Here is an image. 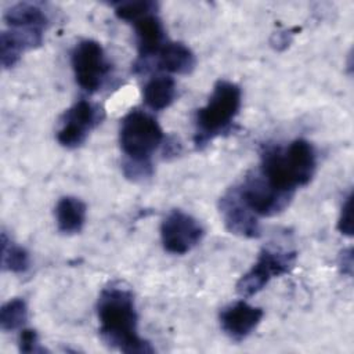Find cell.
<instances>
[{
    "label": "cell",
    "mask_w": 354,
    "mask_h": 354,
    "mask_svg": "<svg viewBox=\"0 0 354 354\" xmlns=\"http://www.w3.org/2000/svg\"><path fill=\"white\" fill-rule=\"evenodd\" d=\"M218 209L223 223L231 234L242 238H259L261 235L259 217L242 201L236 185L220 198Z\"/></svg>",
    "instance_id": "obj_10"
},
{
    "label": "cell",
    "mask_w": 354,
    "mask_h": 354,
    "mask_svg": "<svg viewBox=\"0 0 354 354\" xmlns=\"http://www.w3.org/2000/svg\"><path fill=\"white\" fill-rule=\"evenodd\" d=\"M113 12L120 21H126L129 24L136 22L137 19L153 14L159 11L158 1L153 0H130V1H119L113 4Z\"/></svg>",
    "instance_id": "obj_20"
},
{
    "label": "cell",
    "mask_w": 354,
    "mask_h": 354,
    "mask_svg": "<svg viewBox=\"0 0 354 354\" xmlns=\"http://www.w3.org/2000/svg\"><path fill=\"white\" fill-rule=\"evenodd\" d=\"M202 224L191 214L174 209L167 213L160 224V239L166 252L185 254L203 238Z\"/></svg>",
    "instance_id": "obj_9"
},
{
    "label": "cell",
    "mask_w": 354,
    "mask_h": 354,
    "mask_svg": "<svg viewBox=\"0 0 354 354\" xmlns=\"http://www.w3.org/2000/svg\"><path fill=\"white\" fill-rule=\"evenodd\" d=\"M264 310L261 307L252 306L245 300H236L224 308L218 314V321L223 332L234 342L245 340L261 322Z\"/></svg>",
    "instance_id": "obj_11"
},
{
    "label": "cell",
    "mask_w": 354,
    "mask_h": 354,
    "mask_svg": "<svg viewBox=\"0 0 354 354\" xmlns=\"http://www.w3.org/2000/svg\"><path fill=\"white\" fill-rule=\"evenodd\" d=\"M176 82L169 75H158L151 77L142 90L145 105L152 111H163L176 100Z\"/></svg>",
    "instance_id": "obj_17"
},
{
    "label": "cell",
    "mask_w": 354,
    "mask_h": 354,
    "mask_svg": "<svg viewBox=\"0 0 354 354\" xmlns=\"http://www.w3.org/2000/svg\"><path fill=\"white\" fill-rule=\"evenodd\" d=\"M241 105V87L230 80H218L207 102L195 113V147L202 149L216 137L228 131L239 113Z\"/></svg>",
    "instance_id": "obj_4"
},
{
    "label": "cell",
    "mask_w": 354,
    "mask_h": 354,
    "mask_svg": "<svg viewBox=\"0 0 354 354\" xmlns=\"http://www.w3.org/2000/svg\"><path fill=\"white\" fill-rule=\"evenodd\" d=\"M28 321V306L21 297L4 303L0 308V328L4 332L21 329Z\"/></svg>",
    "instance_id": "obj_19"
},
{
    "label": "cell",
    "mask_w": 354,
    "mask_h": 354,
    "mask_svg": "<svg viewBox=\"0 0 354 354\" xmlns=\"http://www.w3.org/2000/svg\"><path fill=\"white\" fill-rule=\"evenodd\" d=\"M44 30L29 28H8L0 35V61L4 69L12 68L21 55L43 44Z\"/></svg>",
    "instance_id": "obj_12"
},
{
    "label": "cell",
    "mask_w": 354,
    "mask_h": 354,
    "mask_svg": "<svg viewBox=\"0 0 354 354\" xmlns=\"http://www.w3.org/2000/svg\"><path fill=\"white\" fill-rule=\"evenodd\" d=\"M71 65L76 83L87 93L98 91L111 72V64L102 46L93 39L76 43L71 53Z\"/></svg>",
    "instance_id": "obj_6"
},
{
    "label": "cell",
    "mask_w": 354,
    "mask_h": 354,
    "mask_svg": "<svg viewBox=\"0 0 354 354\" xmlns=\"http://www.w3.org/2000/svg\"><path fill=\"white\" fill-rule=\"evenodd\" d=\"M296 259L297 254L293 250L263 248L252 268L238 279L235 286L236 293L245 299L254 296L272 278L290 272L296 264Z\"/></svg>",
    "instance_id": "obj_5"
},
{
    "label": "cell",
    "mask_w": 354,
    "mask_h": 354,
    "mask_svg": "<svg viewBox=\"0 0 354 354\" xmlns=\"http://www.w3.org/2000/svg\"><path fill=\"white\" fill-rule=\"evenodd\" d=\"M236 189L242 201L257 217L279 214L293 199V196L274 189L256 170L250 171L243 181L236 185Z\"/></svg>",
    "instance_id": "obj_8"
},
{
    "label": "cell",
    "mask_w": 354,
    "mask_h": 354,
    "mask_svg": "<svg viewBox=\"0 0 354 354\" xmlns=\"http://www.w3.org/2000/svg\"><path fill=\"white\" fill-rule=\"evenodd\" d=\"M86 203L76 196H62L55 205V223L64 235L79 234L86 223Z\"/></svg>",
    "instance_id": "obj_15"
},
{
    "label": "cell",
    "mask_w": 354,
    "mask_h": 354,
    "mask_svg": "<svg viewBox=\"0 0 354 354\" xmlns=\"http://www.w3.org/2000/svg\"><path fill=\"white\" fill-rule=\"evenodd\" d=\"M337 230L346 236H353V192L346 196L342 205L337 220Z\"/></svg>",
    "instance_id": "obj_21"
},
{
    "label": "cell",
    "mask_w": 354,
    "mask_h": 354,
    "mask_svg": "<svg viewBox=\"0 0 354 354\" xmlns=\"http://www.w3.org/2000/svg\"><path fill=\"white\" fill-rule=\"evenodd\" d=\"M159 69L176 75H188L195 69L196 58L192 50L181 41H166L158 53Z\"/></svg>",
    "instance_id": "obj_14"
},
{
    "label": "cell",
    "mask_w": 354,
    "mask_h": 354,
    "mask_svg": "<svg viewBox=\"0 0 354 354\" xmlns=\"http://www.w3.org/2000/svg\"><path fill=\"white\" fill-rule=\"evenodd\" d=\"M257 173L277 191L295 196L317 171V152L311 142L296 138L288 145H271L261 152Z\"/></svg>",
    "instance_id": "obj_2"
},
{
    "label": "cell",
    "mask_w": 354,
    "mask_h": 354,
    "mask_svg": "<svg viewBox=\"0 0 354 354\" xmlns=\"http://www.w3.org/2000/svg\"><path fill=\"white\" fill-rule=\"evenodd\" d=\"M104 109L88 100H79L64 112L57 130V141L66 149L80 147L90 131L104 119Z\"/></svg>",
    "instance_id": "obj_7"
},
{
    "label": "cell",
    "mask_w": 354,
    "mask_h": 354,
    "mask_svg": "<svg viewBox=\"0 0 354 354\" xmlns=\"http://www.w3.org/2000/svg\"><path fill=\"white\" fill-rule=\"evenodd\" d=\"M100 335L112 348L126 354H152L155 348L138 335V314L131 290L119 285L104 288L97 301Z\"/></svg>",
    "instance_id": "obj_1"
},
{
    "label": "cell",
    "mask_w": 354,
    "mask_h": 354,
    "mask_svg": "<svg viewBox=\"0 0 354 354\" xmlns=\"http://www.w3.org/2000/svg\"><path fill=\"white\" fill-rule=\"evenodd\" d=\"M4 21L8 28H29L46 30L48 17L44 8L37 3H17L4 12Z\"/></svg>",
    "instance_id": "obj_16"
},
{
    "label": "cell",
    "mask_w": 354,
    "mask_h": 354,
    "mask_svg": "<svg viewBox=\"0 0 354 354\" xmlns=\"http://www.w3.org/2000/svg\"><path fill=\"white\" fill-rule=\"evenodd\" d=\"M353 249L351 248H347V249H343L340 256H339V267H340V271L347 275V277H351L353 275Z\"/></svg>",
    "instance_id": "obj_23"
},
{
    "label": "cell",
    "mask_w": 354,
    "mask_h": 354,
    "mask_svg": "<svg viewBox=\"0 0 354 354\" xmlns=\"http://www.w3.org/2000/svg\"><path fill=\"white\" fill-rule=\"evenodd\" d=\"M165 142L158 120L142 109H131L120 120L119 144L124 153L123 173L127 178L142 180L153 173L152 155Z\"/></svg>",
    "instance_id": "obj_3"
},
{
    "label": "cell",
    "mask_w": 354,
    "mask_h": 354,
    "mask_svg": "<svg viewBox=\"0 0 354 354\" xmlns=\"http://www.w3.org/2000/svg\"><path fill=\"white\" fill-rule=\"evenodd\" d=\"M297 30V29H292V30H288V32H278L275 35V40H271V44L277 48V50H282L285 48L286 46H289V43L292 41V37H293V32Z\"/></svg>",
    "instance_id": "obj_24"
},
{
    "label": "cell",
    "mask_w": 354,
    "mask_h": 354,
    "mask_svg": "<svg viewBox=\"0 0 354 354\" xmlns=\"http://www.w3.org/2000/svg\"><path fill=\"white\" fill-rule=\"evenodd\" d=\"M1 267L14 274H24L30 267L29 252L11 241L6 231L1 232Z\"/></svg>",
    "instance_id": "obj_18"
},
{
    "label": "cell",
    "mask_w": 354,
    "mask_h": 354,
    "mask_svg": "<svg viewBox=\"0 0 354 354\" xmlns=\"http://www.w3.org/2000/svg\"><path fill=\"white\" fill-rule=\"evenodd\" d=\"M18 347L21 353H44L46 348L40 344L39 335L33 329H22L18 337Z\"/></svg>",
    "instance_id": "obj_22"
},
{
    "label": "cell",
    "mask_w": 354,
    "mask_h": 354,
    "mask_svg": "<svg viewBox=\"0 0 354 354\" xmlns=\"http://www.w3.org/2000/svg\"><path fill=\"white\" fill-rule=\"evenodd\" d=\"M134 28L138 62L142 65L151 57H156L160 48L166 44V30L158 12L148 14L131 24Z\"/></svg>",
    "instance_id": "obj_13"
}]
</instances>
